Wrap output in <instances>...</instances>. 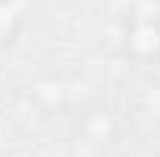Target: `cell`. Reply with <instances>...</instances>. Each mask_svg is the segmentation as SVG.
I'll use <instances>...</instances> for the list:
<instances>
[{
    "label": "cell",
    "mask_w": 160,
    "mask_h": 157,
    "mask_svg": "<svg viewBox=\"0 0 160 157\" xmlns=\"http://www.w3.org/2000/svg\"><path fill=\"white\" fill-rule=\"evenodd\" d=\"M129 46H132L139 56H151V53H157V49H160V31L154 28V25H142V28L132 31Z\"/></svg>",
    "instance_id": "1"
}]
</instances>
